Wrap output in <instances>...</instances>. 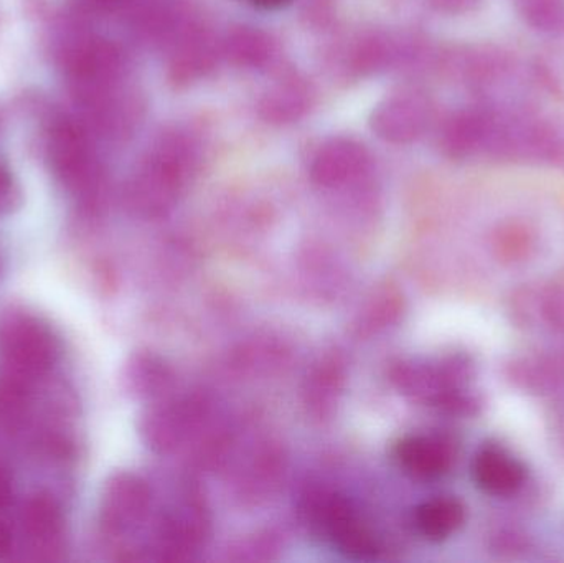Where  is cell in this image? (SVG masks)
<instances>
[{
	"instance_id": "5bb4252c",
	"label": "cell",
	"mask_w": 564,
	"mask_h": 563,
	"mask_svg": "<svg viewBox=\"0 0 564 563\" xmlns=\"http://www.w3.org/2000/svg\"><path fill=\"white\" fill-rule=\"evenodd\" d=\"M533 248V237L523 225H507L494 237V250L503 261H520L529 257Z\"/></svg>"
},
{
	"instance_id": "30bf717a",
	"label": "cell",
	"mask_w": 564,
	"mask_h": 563,
	"mask_svg": "<svg viewBox=\"0 0 564 563\" xmlns=\"http://www.w3.org/2000/svg\"><path fill=\"white\" fill-rule=\"evenodd\" d=\"M414 522L417 531L427 541L443 542L463 528L466 522V508L459 499L451 496L430 499L416 509Z\"/></svg>"
},
{
	"instance_id": "5b68a950",
	"label": "cell",
	"mask_w": 564,
	"mask_h": 563,
	"mask_svg": "<svg viewBox=\"0 0 564 563\" xmlns=\"http://www.w3.org/2000/svg\"><path fill=\"white\" fill-rule=\"evenodd\" d=\"M473 479L486 495L510 498L525 485L527 468L509 450L486 445L474 456Z\"/></svg>"
},
{
	"instance_id": "ac0fdd59",
	"label": "cell",
	"mask_w": 564,
	"mask_h": 563,
	"mask_svg": "<svg viewBox=\"0 0 564 563\" xmlns=\"http://www.w3.org/2000/svg\"><path fill=\"white\" fill-rule=\"evenodd\" d=\"M13 489L10 476L0 468V511L12 502Z\"/></svg>"
},
{
	"instance_id": "d6986e66",
	"label": "cell",
	"mask_w": 564,
	"mask_h": 563,
	"mask_svg": "<svg viewBox=\"0 0 564 563\" xmlns=\"http://www.w3.org/2000/svg\"><path fill=\"white\" fill-rule=\"evenodd\" d=\"M251 2H253L254 6L260 7V9L276 10L289 6L292 0H251Z\"/></svg>"
},
{
	"instance_id": "52a82bcc",
	"label": "cell",
	"mask_w": 564,
	"mask_h": 563,
	"mask_svg": "<svg viewBox=\"0 0 564 563\" xmlns=\"http://www.w3.org/2000/svg\"><path fill=\"white\" fill-rule=\"evenodd\" d=\"M398 463L404 473L423 481L443 478L456 459L449 440L440 435H410L397 445Z\"/></svg>"
},
{
	"instance_id": "7c38bea8",
	"label": "cell",
	"mask_w": 564,
	"mask_h": 563,
	"mask_svg": "<svg viewBox=\"0 0 564 563\" xmlns=\"http://www.w3.org/2000/svg\"><path fill=\"white\" fill-rule=\"evenodd\" d=\"M33 383L0 372V426L22 422L32 400Z\"/></svg>"
},
{
	"instance_id": "2e32d148",
	"label": "cell",
	"mask_w": 564,
	"mask_h": 563,
	"mask_svg": "<svg viewBox=\"0 0 564 563\" xmlns=\"http://www.w3.org/2000/svg\"><path fill=\"white\" fill-rule=\"evenodd\" d=\"M13 191L12 181H10L7 172L0 169V212L7 210L12 205Z\"/></svg>"
},
{
	"instance_id": "e0dca14e",
	"label": "cell",
	"mask_w": 564,
	"mask_h": 563,
	"mask_svg": "<svg viewBox=\"0 0 564 563\" xmlns=\"http://www.w3.org/2000/svg\"><path fill=\"white\" fill-rule=\"evenodd\" d=\"M13 551V532L7 522L0 521V561L9 557Z\"/></svg>"
},
{
	"instance_id": "3957f363",
	"label": "cell",
	"mask_w": 564,
	"mask_h": 563,
	"mask_svg": "<svg viewBox=\"0 0 564 563\" xmlns=\"http://www.w3.org/2000/svg\"><path fill=\"white\" fill-rule=\"evenodd\" d=\"M20 524L35 559H56L63 549L65 516L53 496L39 492L23 502Z\"/></svg>"
},
{
	"instance_id": "9c48e42d",
	"label": "cell",
	"mask_w": 564,
	"mask_h": 563,
	"mask_svg": "<svg viewBox=\"0 0 564 563\" xmlns=\"http://www.w3.org/2000/svg\"><path fill=\"white\" fill-rule=\"evenodd\" d=\"M492 124V108L477 106L457 112L443 132V148L454 159L484 154Z\"/></svg>"
},
{
	"instance_id": "277c9868",
	"label": "cell",
	"mask_w": 564,
	"mask_h": 563,
	"mask_svg": "<svg viewBox=\"0 0 564 563\" xmlns=\"http://www.w3.org/2000/svg\"><path fill=\"white\" fill-rule=\"evenodd\" d=\"M149 489L145 483L128 473H119L106 483L101 496V524L111 534L128 531L148 511Z\"/></svg>"
},
{
	"instance_id": "8992f818",
	"label": "cell",
	"mask_w": 564,
	"mask_h": 563,
	"mask_svg": "<svg viewBox=\"0 0 564 563\" xmlns=\"http://www.w3.org/2000/svg\"><path fill=\"white\" fill-rule=\"evenodd\" d=\"M317 519L328 532L338 552L351 559H371L377 555V541L344 499L332 496L318 506Z\"/></svg>"
},
{
	"instance_id": "ba28073f",
	"label": "cell",
	"mask_w": 564,
	"mask_h": 563,
	"mask_svg": "<svg viewBox=\"0 0 564 563\" xmlns=\"http://www.w3.org/2000/svg\"><path fill=\"white\" fill-rule=\"evenodd\" d=\"M512 313L520 326L564 334V288H525L513 297Z\"/></svg>"
},
{
	"instance_id": "9a60e30c",
	"label": "cell",
	"mask_w": 564,
	"mask_h": 563,
	"mask_svg": "<svg viewBox=\"0 0 564 563\" xmlns=\"http://www.w3.org/2000/svg\"><path fill=\"white\" fill-rule=\"evenodd\" d=\"M433 3L446 12L463 13L476 9L480 0H433Z\"/></svg>"
},
{
	"instance_id": "6da1fadb",
	"label": "cell",
	"mask_w": 564,
	"mask_h": 563,
	"mask_svg": "<svg viewBox=\"0 0 564 563\" xmlns=\"http://www.w3.org/2000/svg\"><path fill=\"white\" fill-rule=\"evenodd\" d=\"M484 154L496 161L545 165L564 171V124L516 106H492Z\"/></svg>"
},
{
	"instance_id": "8fae6325",
	"label": "cell",
	"mask_w": 564,
	"mask_h": 563,
	"mask_svg": "<svg viewBox=\"0 0 564 563\" xmlns=\"http://www.w3.org/2000/svg\"><path fill=\"white\" fill-rule=\"evenodd\" d=\"M509 377L520 389L530 393H552L564 382V362L553 356H530L513 360Z\"/></svg>"
},
{
	"instance_id": "7a4b0ae2",
	"label": "cell",
	"mask_w": 564,
	"mask_h": 563,
	"mask_svg": "<svg viewBox=\"0 0 564 563\" xmlns=\"http://www.w3.org/2000/svg\"><path fill=\"white\" fill-rule=\"evenodd\" d=\"M58 356V337L42 317L23 307L0 313V372L35 386Z\"/></svg>"
},
{
	"instance_id": "4fadbf2b",
	"label": "cell",
	"mask_w": 564,
	"mask_h": 563,
	"mask_svg": "<svg viewBox=\"0 0 564 563\" xmlns=\"http://www.w3.org/2000/svg\"><path fill=\"white\" fill-rule=\"evenodd\" d=\"M516 12L540 32H556L564 25V0H510Z\"/></svg>"
}]
</instances>
